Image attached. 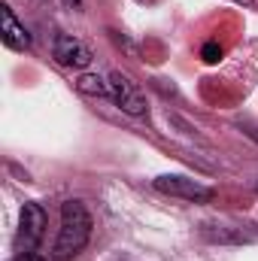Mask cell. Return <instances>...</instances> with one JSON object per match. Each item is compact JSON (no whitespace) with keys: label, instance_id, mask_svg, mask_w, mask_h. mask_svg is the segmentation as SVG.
<instances>
[{"label":"cell","instance_id":"13","mask_svg":"<svg viewBox=\"0 0 258 261\" xmlns=\"http://www.w3.org/2000/svg\"><path fill=\"white\" fill-rule=\"evenodd\" d=\"M137 3H155V0H137Z\"/></svg>","mask_w":258,"mask_h":261},{"label":"cell","instance_id":"7","mask_svg":"<svg viewBox=\"0 0 258 261\" xmlns=\"http://www.w3.org/2000/svg\"><path fill=\"white\" fill-rule=\"evenodd\" d=\"M76 91L88 97H110V79H100L94 73H82L76 79Z\"/></svg>","mask_w":258,"mask_h":261},{"label":"cell","instance_id":"10","mask_svg":"<svg viewBox=\"0 0 258 261\" xmlns=\"http://www.w3.org/2000/svg\"><path fill=\"white\" fill-rule=\"evenodd\" d=\"M240 128L246 130V137H252V140L258 143V125H249V122H246V125H240Z\"/></svg>","mask_w":258,"mask_h":261},{"label":"cell","instance_id":"5","mask_svg":"<svg viewBox=\"0 0 258 261\" xmlns=\"http://www.w3.org/2000/svg\"><path fill=\"white\" fill-rule=\"evenodd\" d=\"M52 58L58 61L61 67H70V70H85V67L91 64V49L82 43V40H76V37H70V34H61V37H55V46H52Z\"/></svg>","mask_w":258,"mask_h":261},{"label":"cell","instance_id":"1","mask_svg":"<svg viewBox=\"0 0 258 261\" xmlns=\"http://www.w3.org/2000/svg\"><path fill=\"white\" fill-rule=\"evenodd\" d=\"M91 237V216L82 200H64L61 206V231L55 240V261H67L79 255Z\"/></svg>","mask_w":258,"mask_h":261},{"label":"cell","instance_id":"6","mask_svg":"<svg viewBox=\"0 0 258 261\" xmlns=\"http://www.w3.org/2000/svg\"><path fill=\"white\" fill-rule=\"evenodd\" d=\"M0 34H3V43L9 46V49H15V52H28L31 49V34L24 31V24L12 15V9L9 6H0Z\"/></svg>","mask_w":258,"mask_h":261},{"label":"cell","instance_id":"11","mask_svg":"<svg viewBox=\"0 0 258 261\" xmlns=\"http://www.w3.org/2000/svg\"><path fill=\"white\" fill-rule=\"evenodd\" d=\"M67 6H73V9H79V6H82V0H64Z\"/></svg>","mask_w":258,"mask_h":261},{"label":"cell","instance_id":"4","mask_svg":"<svg viewBox=\"0 0 258 261\" xmlns=\"http://www.w3.org/2000/svg\"><path fill=\"white\" fill-rule=\"evenodd\" d=\"M152 186L161 195L179 197V200H192V203H203V200L213 197V189L200 186L197 179H189V176H158V179H152Z\"/></svg>","mask_w":258,"mask_h":261},{"label":"cell","instance_id":"3","mask_svg":"<svg viewBox=\"0 0 258 261\" xmlns=\"http://www.w3.org/2000/svg\"><path fill=\"white\" fill-rule=\"evenodd\" d=\"M110 97H113V103L122 110V113H128V116H146V94L137 88V82L125 76V73H110Z\"/></svg>","mask_w":258,"mask_h":261},{"label":"cell","instance_id":"12","mask_svg":"<svg viewBox=\"0 0 258 261\" xmlns=\"http://www.w3.org/2000/svg\"><path fill=\"white\" fill-rule=\"evenodd\" d=\"M234 3H243V6H252L255 0H234Z\"/></svg>","mask_w":258,"mask_h":261},{"label":"cell","instance_id":"8","mask_svg":"<svg viewBox=\"0 0 258 261\" xmlns=\"http://www.w3.org/2000/svg\"><path fill=\"white\" fill-rule=\"evenodd\" d=\"M219 55H222V49H219L216 43H210V46H203V58H207V61H216Z\"/></svg>","mask_w":258,"mask_h":261},{"label":"cell","instance_id":"9","mask_svg":"<svg viewBox=\"0 0 258 261\" xmlns=\"http://www.w3.org/2000/svg\"><path fill=\"white\" fill-rule=\"evenodd\" d=\"M12 261H46V258H40V255H34V252H18Z\"/></svg>","mask_w":258,"mask_h":261},{"label":"cell","instance_id":"2","mask_svg":"<svg viewBox=\"0 0 258 261\" xmlns=\"http://www.w3.org/2000/svg\"><path fill=\"white\" fill-rule=\"evenodd\" d=\"M46 234V210L37 200H28L21 206L18 234H15V252H34Z\"/></svg>","mask_w":258,"mask_h":261}]
</instances>
